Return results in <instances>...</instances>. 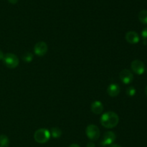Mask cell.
<instances>
[{
  "instance_id": "cell-1",
  "label": "cell",
  "mask_w": 147,
  "mask_h": 147,
  "mask_svg": "<svg viewBox=\"0 0 147 147\" xmlns=\"http://www.w3.org/2000/svg\"><path fill=\"white\" fill-rule=\"evenodd\" d=\"M119 117L116 112L109 111L103 113L100 117V123L104 128H113L119 124Z\"/></svg>"
},
{
  "instance_id": "cell-2",
  "label": "cell",
  "mask_w": 147,
  "mask_h": 147,
  "mask_svg": "<svg viewBox=\"0 0 147 147\" xmlns=\"http://www.w3.org/2000/svg\"><path fill=\"white\" fill-rule=\"evenodd\" d=\"M50 132L46 128H40L34 132V138L39 144H45L50 138Z\"/></svg>"
},
{
  "instance_id": "cell-3",
  "label": "cell",
  "mask_w": 147,
  "mask_h": 147,
  "mask_svg": "<svg viewBox=\"0 0 147 147\" xmlns=\"http://www.w3.org/2000/svg\"><path fill=\"white\" fill-rule=\"evenodd\" d=\"M3 62L7 67L9 69H14L17 67L20 63L18 57L13 53H6L3 58Z\"/></svg>"
},
{
  "instance_id": "cell-4",
  "label": "cell",
  "mask_w": 147,
  "mask_h": 147,
  "mask_svg": "<svg viewBox=\"0 0 147 147\" xmlns=\"http://www.w3.org/2000/svg\"><path fill=\"white\" fill-rule=\"evenodd\" d=\"M86 133L88 138L91 141H96L99 138L100 135V130L98 127L94 124H90L87 126L86 129Z\"/></svg>"
},
{
  "instance_id": "cell-5",
  "label": "cell",
  "mask_w": 147,
  "mask_h": 147,
  "mask_svg": "<svg viewBox=\"0 0 147 147\" xmlns=\"http://www.w3.org/2000/svg\"><path fill=\"white\" fill-rule=\"evenodd\" d=\"M116 138V135L115 133L113 131H107L103 135V138L100 141V145L102 146H109L111 144H113Z\"/></svg>"
},
{
  "instance_id": "cell-6",
  "label": "cell",
  "mask_w": 147,
  "mask_h": 147,
  "mask_svg": "<svg viewBox=\"0 0 147 147\" xmlns=\"http://www.w3.org/2000/svg\"><path fill=\"white\" fill-rule=\"evenodd\" d=\"M131 67L132 71L134 72L135 74L138 75H142L144 73L145 71V65L143 63V61L139 60V59H136V60L133 61L131 64Z\"/></svg>"
},
{
  "instance_id": "cell-7",
  "label": "cell",
  "mask_w": 147,
  "mask_h": 147,
  "mask_svg": "<svg viewBox=\"0 0 147 147\" xmlns=\"http://www.w3.org/2000/svg\"><path fill=\"white\" fill-rule=\"evenodd\" d=\"M47 50H48V47L45 42H38L34 46V53L38 56H45L47 53Z\"/></svg>"
},
{
  "instance_id": "cell-8",
  "label": "cell",
  "mask_w": 147,
  "mask_h": 147,
  "mask_svg": "<svg viewBox=\"0 0 147 147\" xmlns=\"http://www.w3.org/2000/svg\"><path fill=\"white\" fill-rule=\"evenodd\" d=\"M119 78L123 84H129L134 79V75L129 69H123L119 74Z\"/></svg>"
},
{
  "instance_id": "cell-9",
  "label": "cell",
  "mask_w": 147,
  "mask_h": 147,
  "mask_svg": "<svg viewBox=\"0 0 147 147\" xmlns=\"http://www.w3.org/2000/svg\"><path fill=\"white\" fill-rule=\"evenodd\" d=\"M126 40L131 44H136L139 42V36L138 33L135 31H129L125 35Z\"/></svg>"
},
{
  "instance_id": "cell-10",
  "label": "cell",
  "mask_w": 147,
  "mask_h": 147,
  "mask_svg": "<svg viewBox=\"0 0 147 147\" xmlns=\"http://www.w3.org/2000/svg\"><path fill=\"white\" fill-rule=\"evenodd\" d=\"M121 88L119 85L116 83H112L108 86L107 88V93L109 96L114 97H116L119 93H120Z\"/></svg>"
},
{
  "instance_id": "cell-11",
  "label": "cell",
  "mask_w": 147,
  "mask_h": 147,
  "mask_svg": "<svg viewBox=\"0 0 147 147\" xmlns=\"http://www.w3.org/2000/svg\"><path fill=\"white\" fill-rule=\"evenodd\" d=\"M90 110L93 113L96 114V115L101 114L103 111V105L100 101L96 100L92 102L91 105H90Z\"/></svg>"
},
{
  "instance_id": "cell-12",
  "label": "cell",
  "mask_w": 147,
  "mask_h": 147,
  "mask_svg": "<svg viewBox=\"0 0 147 147\" xmlns=\"http://www.w3.org/2000/svg\"><path fill=\"white\" fill-rule=\"evenodd\" d=\"M139 20L142 24H147V10H143L139 12Z\"/></svg>"
},
{
  "instance_id": "cell-13",
  "label": "cell",
  "mask_w": 147,
  "mask_h": 147,
  "mask_svg": "<svg viewBox=\"0 0 147 147\" xmlns=\"http://www.w3.org/2000/svg\"><path fill=\"white\" fill-rule=\"evenodd\" d=\"M50 132V135L54 138H58L62 135V131L59 128H57V127L52 128Z\"/></svg>"
},
{
  "instance_id": "cell-14",
  "label": "cell",
  "mask_w": 147,
  "mask_h": 147,
  "mask_svg": "<svg viewBox=\"0 0 147 147\" xmlns=\"http://www.w3.org/2000/svg\"><path fill=\"white\" fill-rule=\"evenodd\" d=\"M9 139L6 135H0V147H9Z\"/></svg>"
},
{
  "instance_id": "cell-15",
  "label": "cell",
  "mask_w": 147,
  "mask_h": 147,
  "mask_svg": "<svg viewBox=\"0 0 147 147\" xmlns=\"http://www.w3.org/2000/svg\"><path fill=\"white\" fill-rule=\"evenodd\" d=\"M33 59V55L30 52H26L23 54L22 56V60L24 61L25 63H30Z\"/></svg>"
},
{
  "instance_id": "cell-16",
  "label": "cell",
  "mask_w": 147,
  "mask_h": 147,
  "mask_svg": "<svg viewBox=\"0 0 147 147\" xmlns=\"http://www.w3.org/2000/svg\"><path fill=\"white\" fill-rule=\"evenodd\" d=\"M136 89L134 86H129L126 89V94L129 97H133L136 95Z\"/></svg>"
},
{
  "instance_id": "cell-17",
  "label": "cell",
  "mask_w": 147,
  "mask_h": 147,
  "mask_svg": "<svg viewBox=\"0 0 147 147\" xmlns=\"http://www.w3.org/2000/svg\"><path fill=\"white\" fill-rule=\"evenodd\" d=\"M142 35L144 40H147V27L144 29L142 32Z\"/></svg>"
},
{
  "instance_id": "cell-18",
  "label": "cell",
  "mask_w": 147,
  "mask_h": 147,
  "mask_svg": "<svg viewBox=\"0 0 147 147\" xmlns=\"http://www.w3.org/2000/svg\"><path fill=\"white\" fill-rule=\"evenodd\" d=\"M87 147H95V144L92 141H89L87 144Z\"/></svg>"
},
{
  "instance_id": "cell-19",
  "label": "cell",
  "mask_w": 147,
  "mask_h": 147,
  "mask_svg": "<svg viewBox=\"0 0 147 147\" xmlns=\"http://www.w3.org/2000/svg\"><path fill=\"white\" fill-rule=\"evenodd\" d=\"M19 0H8L9 2L10 3V4H17V2H18Z\"/></svg>"
},
{
  "instance_id": "cell-20",
  "label": "cell",
  "mask_w": 147,
  "mask_h": 147,
  "mask_svg": "<svg viewBox=\"0 0 147 147\" xmlns=\"http://www.w3.org/2000/svg\"><path fill=\"white\" fill-rule=\"evenodd\" d=\"M109 147H121V146H119V144H112L111 145H109Z\"/></svg>"
},
{
  "instance_id": "cell-21",
  "label": "cell",
  "mask_w": 147,
  "mask_h": 147,
  "mask_svg": "<svg viewBox=\"0 0 147 147\" xmlns=\"http://www.w3.org/2000/svg\"><path fill=\"white\" fill-rule=\"evenodd\" d=\"M4 53H3V52L0 50V60H2L3 58H4Z\"/></svg>"
},
{
  "instance_id": "cell-22",
  "label": "cell",
  "mask_w": 147,
  "mask_h": 147,
  "mask_svg": "<svg viewBox=\"0 0 147 147\" xmlns=\"http://www.w3.org/2000/svg\"><path fill=\"white\" fill-rule=\"evenodd\" d=\"M69 147H80V146L76 144H71V145L69 146Z\"/></svg>"
},
{
  "instance_id": "cell-23",
  "label": "cell",
  "mask_w": 147,
  "mask_h": 147,
  "mask_svg": "<svg viewBox=\"0 0 147 147\" xmlns=\"http://www.w3.org/2000/svg\"><path fill=\"white\" fill-rule=\"evenodd\" d=\"M145 94H146V95L147 96V86H146V88H145Z\"/></svg>"
}]
</instances>
